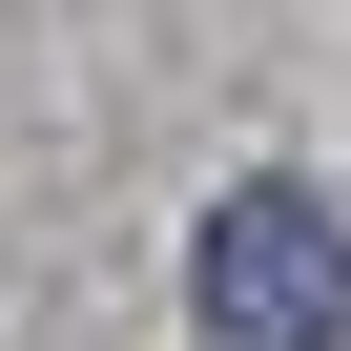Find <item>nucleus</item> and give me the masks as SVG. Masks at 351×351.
<instances>
[{
	"instance_id": "nucleus-1",
	"label": "nucleus",
	"mask_w": 351,
	"mask_h": 351,
	"mask_svg": "<svg viewBox=\"0 0 351 351\" xmlns=\"http://www.w3.org/2000/svg\"><path fill=\"white\" fill-rule=\"evenodd\" d=\"M186 289H207L228 351H351V228L310 186H228L207 248H186Z\"/></svg>"
}]
</instances>
